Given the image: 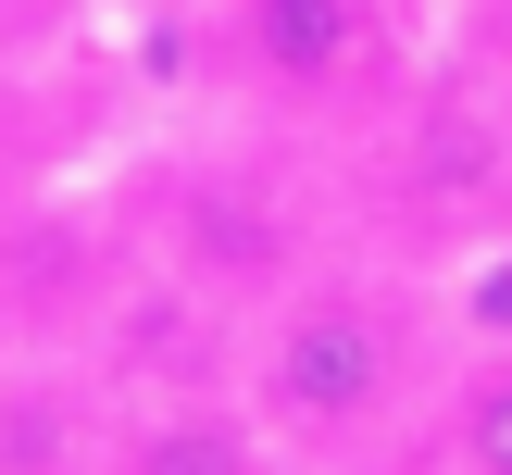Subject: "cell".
Returning a JSON list of instances; mask_svg holds the SVG:
<instances>
[{
	"mask_svg": "<svg viewBox=\"0 0 512 475\" xmlns=\"http://www.w3.org/2000/svg\"><path fill=\"white\" fill-rule=\"evenodd\" d=\"M163 13H188V25H200V13H213V0H163Z\"/></svg>",
	"mask_w": 512,
	"mask_h": 475,
	"instance_id": "cell-9",
	"label": "cell"
},
{
	"mask_svg": "<svg viewBox=\"0 0 512 475\" xmlns=\"http://www.w3.org/2000/svg\"><path fill=\"white\" fill-rule=\"evenodd\" d=\"M50 175H63V113H50V75L0 50V200L50 188Z\"/></svg>",
	"mask_w": 512,
	"mask_h": 475,
	"instance_id": "cell-7",
	"label": "cell"
},
{
	"mask_svg": "<svg viewBox=\"0 0 512 475\" xmlns=\"http://www.w3.org/2000/svg\"><path fill=\"white\" fill-rule=\"evenodd\" d=\"M350 238L413 275H463L512 238V100L475 63H425L413 100L350 150Z\"/></svg>",
	"mask_w": 512,
	"mask_h": 475,
	"instance_id": "cell-3",
	"label": "cell"
},
{
	"mask_svg": "<svg viewBox=\"0 0 512 475\" xmlns=\"http://www.w3.org/2000/svg\"><path fill=\"white\" fill-rule=\"evenodd\" d=\"M225 63V100L263 125H300L325 150H363L375 125L413 100V50H400V13L388 0H213L200 13Z\"/></svg>",
	"mask_w": 512,
	"mask_h": 475,
	"instance_id": "cell-4",
	"label": "cell"
},
{
	"mask_svg": "<svg viewBox=\"0 0 512 475\" xmlns=\"http://www.w3.org/2000/svg\"><path fill=\"white\" fill-rule=\"evenodd\" d=\"M475 75H488V88L512 100V0H488V13H475V50H463Z\"/></svg>",
	"mask_w": 512,
	"mask_h": 475,
	"instance_id": "cell-8",
	"label": "cell"
},
{
	"mask_svg": "<svg viewBox=\"0 0 512 475\" xmlns=\"http://www.w3.org/2000/svg\"><path fill=\"white\" fill-rule=\"evenodd\" d=\"M438 375H450L438 275L350 250V238L238 325V388L263 400V425L288 438L300 475H363L375 450H413Z\"/></svg>",
	"mask_w": 512,
	"mask_h": 475,
	"instance_id": "cell-1",
	"label": "cell"
},
{
	"mask_svg": "<svg viewBox=\"0 0 512 475\" xmlns=\"http://www.w3.org/2000/svg\"><path fill=\"white\" fill-rule=\"evenodd\" d=\"M100 475H300L288 438L263 425V400L225 375H163V388H113V438Z\"/></svg>",
	"mask_w": 512,
	"mask_h": 475,
	"instance_id": "cell-5",
	"label": "cell"
},
{
	"mask_svg": "<svg viewBox=\"0 0 512 475\" xmlns=\"http://www.w3.org/2000/svg\"><path fill=\"white\" fill-rule=\"evenodd\" d=\"M413 475H512V338L450 350L438 400L413 425Z\"/></svg>",
	"mask_w": 512,
	"mask_h": 475,
	"instance_id": "cell-6",
	"label": "cell"
},
{
	"mask_svg": "<svg viewBox=\"0 0 512 475\" xmlns=\"http://www.w3.org/2000/svg\"><path fill=\"white\" fill-rule=\"evenodd\" d=\"M325 138L250 113L238 138H188V150H150V175H125V213L150 238V275H175L188 300H213L225 325H250L288 275H313L325 250L350 238L313 188Z\"/></svg>",
	"mask_w": 512,
	"mask_h": 475,
	"instance_id": "cell-2",
	"label": "cell"
}]
</instances>
